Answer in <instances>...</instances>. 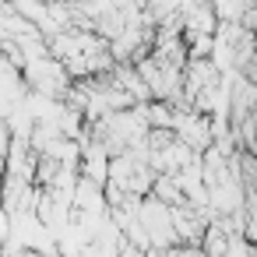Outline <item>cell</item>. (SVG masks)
Masks as SVG:
<instances>
[{
    "label": "cell",
    "mask_w": 257,
    "mask_h": 257,
    "mask_svg": "<svg viewBox=\"0 0 257 257\" xmlns=\"http://www.w3.org/2000/svg\"><path fill=\"white\" fill-rule=\"evenodd\" d=\"M145 116H148L152 127H166V131L176 127V109H173L166 99H152V102H145Z\"/></svg>",
    "instance_id": "obj_3"
},
{
    "label": "cell",
    "mask_w": 257,
    "mask_h": 257,
    "mask_svg": "<svg viewBox=\"0 0 257 257\" xmlns=\"http://www.w3.org/2000/svg\"><path fill=\"white\" fill-rule=\"evenodd\" d=\"M11 145H15L11 123H8V116H0V155H8V152H11Z\"/></svg>",
    "instance_id": "obj_4"
},
{
    "label": "cell",
    "mask_w": 257,
    "mask_h": 257,
    "mask_svg": "<svg viewBox=\"0 0 257 257\" xmlns=\"http://www.w3.org/2000/svg\"><path fill=\"white\" fill-rule=\"evenodd\" d=\"M113 81H116L127 95H134V102H138V106H145V102H152V99H155V95H152V88H148V81H145V74L138 71V64H134V60L116 64Z\"/></svg>",
    "instance_id": "obj_2"
},
{
    "label": "cell",
    "mask_w": 257,
    "mask_h": 257,
    "mask_svg": "<svg viewBox=\"0 0 257 257\" xmlns=\"http://www.w3.org/2000/svg\"><path fill=\"white\" fill-rule=\"evenodd\" d=\"M176 138L187 141L194 152H208L215 145V120L208 113H197V109H187V113H176Z\"/></svg>",
    "instance_id": "obj_1"
}]
</instances>
